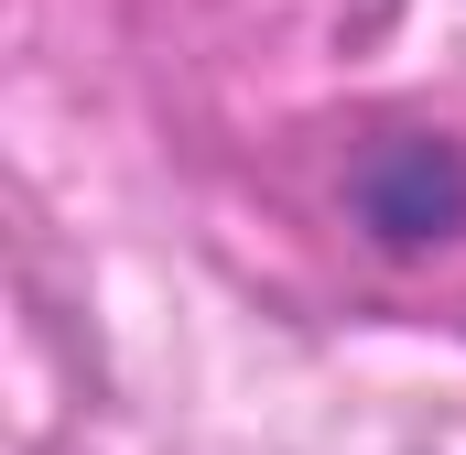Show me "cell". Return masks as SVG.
<instances>
[{
  "instance_id": "obj_1",
  "label": "cell",
  "mask_w": 466,
  "mask_h": 455,
  "mask_svg": "<svg viewBox=\"0 0 466 455\" xmlns=\"http://www.w3.org/2000/svg\"><path fill=\"white\" fill-rule=\"evenodd\" d=\"M358 217L380 249H434L466 228V152L434 141V130H401L358 163Z\"/></svg>"
}]
</instances>
